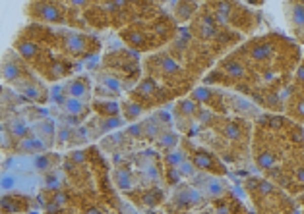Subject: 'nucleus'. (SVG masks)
<instances>
[{"label": "nucleus", "instance_id": "nucleus-1", "mask_svg": "<svg viewBox=\"0 0 304 214\" xmlns=\"http://www.w3.org/2000/svg\"><path fill=\"white\" fill-rule=\"evenodd\" d=\"M29 10H33L31 16H35L37 20L49 23H62L64 22V12L60 4H53V2H35L29 6Z\"/></svg>", "mask_w": 304, "mask_h": 214}, {"label": "nucleus", "instance_id": "nucleus-2", "mask_svg": "<svg viewBox=\"0 0 304 214\" xmlns=\"http://www.w3.org/2000/svg\"><path fill=\"white\" fill-rule=\"evenodd\" d=\"M192 31L202 39V41H209V39H215L219 33V27L215 23V18L209 16V14H200L196 18V23L192 25Z\"/></svg>", "mask_w": 304, "mask_h": 214}, {"label": "nucleus", "instance_id": "nucleus-3", "mask_svg": "<svg viewBox=\"0 0 304 214\" xmlns=\"http://www.w3.org/2000/svg\"><path fill=\"white\" fill-rule=\"evenodd\" d=\"M192 164H194L198 170L213 172V174H225V168H221V164L204 149H196L192 152Z\"/></svg>", "mask_w": 304, "mask_h": 214}, {"label": "nucleus", "instance_id": "nucleus-4", "mask_svg": "<svg viewBox=\"0 0 304 214\" xmlns=\"http://www.w3.org/2000/svg\"><path fill=\"white\" fill-rule=\"evenodd\" d=\"M120 37L126 41L128 46L138 48V50H147V48L155 46V44L151 43V39L141 31V29H136V27H128V29H124V31L120 33Z\"/></svg>", "mask_w": 304, "mask_h": 214}, {"label": "nucleus", "instance_id": "nucleus-5", "mask_svg": "<svg viewBox=\"0 0 304 214\" xmlns=\"http://www.w3.org/2000/svg\"><path fill=\"white\" fill-rule=\"evenodd\" d=\"M64 93L70 96V98H80V100L89 98V95H91L89 79H87V77H76V79L68 81L64 87Z\"/></svg>", "mask_w": 304, "mask_h": 214}, {"label": "nucleus", "instance_id": "nucleus-6", "mask_svg": "<svg viewBox=\"0 0 304 214\" xmlns=\"http://www.w3.org/2000/svg\"><path fill=\"white\" fill-rule=\"evenodd\" d=\"M155 68L163 77H180L182 75L180 66L176 64V60H173L169 54H159L155 58Z\"/></svg>", "mask_w": 304, "mask_h": 214}, {"label": "nucleus", "instance_id": "nucleus-7", "mask_svg": "<svg viewBox=\"0 0 304 214\" xmlns=\"http://www.w3.org/2000/svg\"><path fill=\"white\" fill-rule=\"evenodd\" d=\"M22 77V68L16 60H12V56H4V62H2V79L6 83H16L18 79Z\"/></svg>", "mask_w": 304, "mask_h": 214}, {"label": "nucleus", "instance_id": "nucleus-8", "mask_svg": "<svg viewBox=\"0 0 304 214\" xmlns=\"http://www.w3.org/2000/svg\"><path fill=\"white\" fill-rule=\"evenodd\" d=\"M198 183H200V189L213 199L225 195V183L217 178H202V180H198Z\"/></svg>", "mask_w": 304, "mask_h": 214}, {"label": "nucleus", "instance_id": "nucleus-9", "mask_svg": "<svg viewBox=\"0 0 304 214\" xmlns=\"http://www.w3.org/2000/svg\"><path fill=\"white\" fill-rule=\"evenodd\" d=\"M16 50L20 52L23 60L33 62L37 58V54H39V44L31 41V39H20V41H16Z\"/></svg>", "mask_w": 304, "mask_h": 214}, {"label": "nucleus", "instance_id": "nucleus-10", "mask_svg": "<svg viewBox=\"0 0 304 214\" xmlns=\"http://www.w3.org/2000/svg\"><path fill=\"white\" fill-rule=\"evenodd\" d=\"M93 110L103 118H115V116H119L122 106L117 100H95L93 102Z\"/></svg>", "mask_w": 304, "mask_h": 214}, {"label": "nucleus", "instance_id": "nucleus-11", "mask_svg": "<svg viewBox=\"0 0 304 214\" xmlns=\"http://www.w3.org/2000/svg\"><path fill=\"white\" fill-rule=\"evenodd\" d=\"M200 201H202V195L192 187H182L174 195V203L178 206H192V204H198Z\"/></svg>", "mask_w": 304, "mask_h": 214}, {"label": "nucleus", "instance_id": "nucleus-12", "mask_svg": "<svg viewBox=\"0 0 304 214\" xmlns=\"http://www.w3.org/2000/svg\"><path fill=\"white\" fill-rule=\"evenodd\" d=\"M273 52V44L268 43V41H258V43H252L248 48V54L252 60H258V62H261V60H268L270 56H272Z\"/></svg>", "mask_w": 304, "mask_h": 214}, {"label": "nucleus", "instance_id": "nucleus-13", "mask_svg": "<svg viewBox=\"0 0 304 214\" xmlns=\"http://www.w3.org/2000/svg\"><path fill=\"white\" fill-rule=\"evenodd\" d=\"M45 149H47V145L41 137H27V139L20 141V145H18V152H27V154L43 152Z\"/></svg>", "mask_w": 304, "mask_h": 214}, {"label": "nucleus", "instance_id": "nucleus-14", "mask_svg": "<svg viewBox=\"0 0 304 214\" xmlns=\"http://www.w3.org/2000/svg\"><path fill=\"white\" fill-rule=\"evenodd\" d=\"M221 70H223L229 77H233V79H242V77L246 75L244 66L240 64L239 60H231V58H229L227 62H223V64H221Z\"/></svg>", "mask_w": 304, "mask_h": 214}, {"label": "nucleus", "instance_id": "nucleus-15", "mask_svg": "<svg viewBox=\"0 0 304 214\" xmlns=\"http://www.w3.org/2000/svg\"><path fill=\"white\" fill-rule=\"evenodd\" d=\"M66 44H68V50L72 54H80L86 50L87 46V39L84 35H78V33H70L66 35Z\"/></svg>", "mask_w": 304, "mask_h": 214}, {"label": "nucleus", "instance_id": "nucleus-16", "mask_svg": "<svg viewBox=\"0 0 304 214\" xmlns=\"http://www.w3.org/2000/svg\"><path fill=\"white\" fill-rule=\"evenodd\" d=\"M174 8V18L178 22H186L192 18V14L196 12V4H188V2H176L173 4Z\"/></svg>", "mask_w": 304, "mask_h": 214}, {"label": "nucleus", "instance_id": "nucleus-17", "mask_svg": "<svg viewBox=\"0 0 304 214\" xmlns=\"http://www.w3.org/2000/svg\"><path fill=\"white\" fill-rule=\"evenodd\" d=\"M115 185L122 189V191H128L132 187V174L128 170H124V168H117L115 170Z\"/></svg>", "mask_w": 304, "mask_h": 214}, {"label": "nucleus", "instance_id": "nucleus-18", "mask_svg": "<svg viewBox=\"0 0 304 214\" xmlns=\"http://www.w3.org/2000/svg\"><path fill=\"white\" fill-rule=\"evenodd\" d=\"M221 133L231 141H237L242 137V126L239 124V120H231L227 122L223 128H221Z\"/></svg>", "mask_w": 304, "mask_h": 214}, {"label": "nucleus", "instance_id": "nucleus-19", "mask_svg": "<svg viewBox=\"0 0 304 214\" xmlns=\"http://www.w3.org/2000/svg\"><path fill=\"white\" fill-rule=\"evenodd\" d=\"M8 133H10L14 139L22 141V139H27V137H29V128H27V124H25L23 120H16V122H12L10 124Z\"/></svg>", "mask_w": 304, "mask_h": 214}, {"label": "nucleus", "instance_id": "nucleus-20", "mask_svg": "<svg viewBox=\"0 0 304 214\" xmlns=\"http://www.w3.org/2000/svg\"><path fill=\"white\" fill-rule=\"evenodd\" d=\"M122 112H124V120L126 122H134V120H138L141 116V112H143V106H141L140 102H124L122 104Z\"/></svg>", "mask_w": 304, "mask_h": 214}, {"label": "nucleus", "instance_id": "nucleus-21", "mask_svg": "<svg viewBox=\"0 0 304 214\" xmlns=\"http://www.w3.org/2000/svg\"><path fill=\"white\" fill-rule=\"evenodd\" d=\"M176 110L186 116V118H190V116H196L198 112H200V108H198V102H194L192 98H184V100H180L178 104H176Z\"/></svg>", "mask_w": 304, "mask_h": 214}, {"label": "nucleus", "instance_id": "nucleus-22", "mask_svg": "<svg viewBox=\"0 0 304 214\" xmlns=\"http://www.w3.org/2000/svg\"><path fill=\"white\" fill-rule=\"evenodd\" d=\"M64 110L70 114V116H80L84 110H86V104L80 100V98H64Z\"/></svg>", "mask_w": 304, "mask_h": 214}, {"label": "nucleus", "instance_id": "nucleus-23", "mask_svg": "<svg viewBox=\"0 0 304 214\" xmlns=\"http://www.w3.org/2000/svg\"><path fill=\"white\" fill-rule=\"evenodd\" d=\"M99 85L107 87L109 91H112L115 95H119L120 89H122V83H120L117 77H112V75H107V74H101L99 75Z\"/></svg>", "mask_w": 304, "mask_h": 214}, {"label": "nucleus", "instance_id": "nucleus-24", "mask_svg": "<svg viewBox=\"0 0 304 214\" xmlns=\"http://www.w3.org/2000/svg\"><path fill=\"white\" fill-rule=\"evenodd\" d=\"M136 91H138V95L151 96V95H155V93L159 91V87H157V83H155V79H153V77H145L140 85H138V89H136Z\"/></svg>", "mask_w": 304, "mask_h": 214}, {"label": "nucleus", "instance_id": "nucleus-25", "mask_svg": "<svg viewBox=\"0 0 304 214\" xmlns=\"http://www.w3.org/2000/svg\"><path fill=\"white\" fill-rule=\"evenodd\" d=\"M157 145L161 147V149H167V150H174V147L178 145V135L176 133H163V135H159V139H157Z\"/></svg>", "mask_w": 304, "mask_h": 214}, {"label": "nucleus", "instance_id": "nucleus-26", "mask_svg": "<svg viewBox=\"0 0 304 214\" xmlns=\"http://www.w3.org/2000/svg\"><path fill=\"white\" fill-rule=\"evenodd\" d=\"M22 93L27 96V98H31V100H41V102L45 100V91L37 85L25 83V85H22Z\"/></svg>", "mask_w": 304, "mask_h": 214}, {"label": "nucleus", "instance_id": "nucleus-27", "mask_svg": "<svg viewBox=\"0 0 304 214\" xmlns=\"http://www.w3.org/2000/svg\"><path fill=\"white\" fill-rule=\"evenodd\" d=\"M165 162H167V166H169V168H178L180 164H184L186 162V156H184V152H182V150H171V152H167Z\"/></svg>", "mask_w": 304, "mask_h": 214}, {"label": "nucleus", "instance_id": "nucleus-28", "mask_svg": "<svg viewBox=\"0 0 304 214\" xmlns=\"http://www.w3.org/2000/svg\"><path fill=\"white\" fill-rule=\"evenodd\" d=\"M256 164L260 166L261 170H270L273 164H275V156H273L270 150H261L256 156Z\"/></svg>", "mask_w": 304, "mask_h": 214}, {"label": "nucleus", "instance_id": "nucleus-29", "mask_svg": "<svg viewBox=\"0 0 304 214\" xmlns=\"http://www.w3.org/2000/svg\"><path fill=\"white\" fill-rule=\"evenodd\" d=\"M192 100L194 102H207L209 104V100H213V91L207 89V87H200V89L192 91Z\"/></svg>", "mask_w": 304, "mask_h": 214}, {"label": "nucleus", "instance_id": "nucleus-30", "mask_svg": "<svg viewBox=\"0 0 304 214\" xmlns=\"http://www.w3.org/2000/svg\"><path fill=\"white\" fill-rule=\"evenodd\" d=\"M291 20L294 25L304 27V6L302 4H293L291 6Z\"/></svg>", "mask_w": 304, "mask_h": 214}, {"label": "nucleus", "instance_id": "nucleus-31", "mask_svg": "<svg viewBox=\"0 0 304 214\" xmlns=\"http://www.w3.org/2000/svg\"><path fill=\"white\" fill-rule=\"evenodd\" d=\"M62 75H66V66L62 64V60H55L51 64V68H49V77L51 79H58Z\"/></svg>", "mask_w": 304, "mask_h": 214}, {"label": "nucleus", "instance_id": "nucleus-32", "mask_svg": "<svg viewBox=\"0 0 304 214\" xmlns=\"http://www.w3.org/2000/svg\"><path fill=\"white\" fill-rule=\"evenodd\" d=\"M126 133L132 135V137H136V139H143V137H147V133H145V124H134V126L128 128Z\"/></svg>", "mask_w": 304, "mask_h": 214}, {"label": "nucleus", "instance_id": "nucleus-33", "mask_svg": "<svg viewBox=\"0 0 304 214\" xmlns=\"http://www.w3.org/2000/svg\"><path fill=\"white\" fill-rule=\"evenodd\" d=\"M256 189H258V193L260 195H272V191L275 189V185H273L272 182H268V180H261V182H256Z\"/></svg>", "mask_w": 304, "mask_h": 214}, {"label": "nucleus", "instance_id": "nucleus-34", "mask_svg": "<svg viewBox=\"0 0 304 214\" xmlns=\"http://www.w3.org/2000/svg\"><path fill=\"white\" fill-rule=\"evenodd\" d=\"M178 172H180V176H182V178H194L196 176L194 164H192V162H188V161H186L184 164H180V166H178Z\"/></svg>", "mask_w": 304, "mask_h": 214}, {"label": "nucleus", "instance_id": "nucleus-35", "mask_svg": "<svg viewBox=\"0 0 304 214\" xmlns=\"http://www.w3.org/2000/svg\"><path fill=\"white\" fill-rule=\"evenodd\" d=\"M165 174H167V183H169V185H176V183L180 182V178H182L178 168H167Z\"/></svg>", "mask_w": 304, "mask_h": 214}, {"label": "nucleus", "instance_id": "nucleus-36", "mask_svg": "<svg viewBox=\"0 0 304 214\" xmlns=\"http://www.w3.org/2000/svg\"><path fill=\"white\" fill-rule=\"evenodd\" d=\"M119 126H122V120H120L119 116H115V118H105L101 122V129H103V131L112 129V128H119Z\"/></svg>", "mask_w": 304, "mask_h": 214}, {"label": "nucleus", "instance_id": "nucleus-37", "mask_svg": "<svg viewBox=\"0 0 304 214\" xmlns=\"http://www.w3.org/2000/svg\"><path fill=\"white\" fill-rule=\"evenodd\" d=\"M33 164H35V168H37V170H49V168H51V161H49V156H47V154H39V156L35 158Z\"/></svg>", "mask_w": 304, "mask_h": 214}, {"label": "nucleus", "instance_id": "nucleus-38", "mask_svg": "<svg viewBox=\"0 0 304 214\" xmlns=\"http://www.w3.org/2000/svg\"><path fill=\"white\" fill-rule=\"evenodd\" d=\"M68 158H70V162H74V164H84L86 162V150H72L68 154Z\"/></svg>", "mask_w": 304, "mask_h": 214}, {"label": "nucleus", "instance_id": "nucleus-39", "mask_svg": "<svg viewBox=\"0 0 304 214\" xmlns=\"http://www.w3.org/2000/svg\"><path fill=\"white\" fill-rule=\"evenodd\" d=\"M293 106H294V110H296V118L304 120V96H302V98H298Z\"/></svg>", "mask_w": 304, "mask_h": 214}, {"label": "nucleus", "instance_id": "nucleus-40", "mask_svg": "<svg viewBox=\"0 0 304 214\" xmlns=\"http://www.w3.org/2000/svg\"><path fill=\"white\" fill-rule=\"evenodd\" d=\"M95 96H107V98H112V96H117L112 91H109L107 87H103V85H99L95 87Z\"/></svg>", "mask_w": 304, "mask_h": 214}, {"label": "nucleus", "instance_id": "nucleus-41", "mask_svg": "<svg viewBox=\"0 0 304 214\" xmlns=\"http://www.w3.org/2000/svg\"><path fill=\"white\" fill-rule=\"evenodd\" d=\"M14 185H16V180L12 176H2V189L4 191H10Z\"/></svg>", "mask_w": 304, "mask_h": 214}, {"label": "nucleus", "instance_id": "nucleus-42", "mask_svg": "<svg viewBox=\"0 0 304 214\" xmlns=\"http://www.w3.org/2000/svg\"><path fill=\"white\" fill-rule=\"evenodd\" d=\"M39 129L43 131L45 135H55V126H53L51 122H43V124H39Z\"/></svg>", "mask_w": 304, "mask_h": 214}, {"label": "nucleus", "instance_id": "nucleus-43", "mask_svg": "<svg viewBox=\"0 0 304 214\" xmlns=\"http://www.w3.org/2000/svg\"><path fill=\"white\" fill-rule=\"evenodd\" d=\"M66 201H68V195L62 191H56L55 195H53V203L55 204H64Z\"/></svg>", "mask_w": 304, "mask_h": 214}, {"label": "nucleus", "instance_id": "nucleus-44", "mask_svg": "<svg viewBox=\"0 0 304 214\" xmlns=\"http://www.w3.org/2000/svg\"><path fill=\"white\" fill-rule=\"evenodd\" d=\"M70 137H72V131H70L68 128H62L60 131H58V141H60V143H64V141H68Z\"/></svg>", "mask_w": 304, "mask_h": 214}, {"label": "nucleus", "instance_id": "nucleus-45", "mask_svg": "<svg viewBox=\"0 0 304 214\" xmlns=\"http://www.w3.org/2000/svg\"><path fill=\"white\" fill-rule=\"evenodd\" d=\"M294 174H296V180H298L300 183H304V168H296Z\"/></svg>", "mask_w": 304, "mask_h": 214}, {"label": "nucleus", "instance_id": "nucleus-46", "mask_svg": "<svg viewBox=\"0 0 304 214\" xmlns=\"http://www.w3.org/2000/svg\"><path fill=\"white\" fill-rule=\"evenodd\" d=\"M296 77H298V79H300V81L304 83V64L298 68V72H296Z\"/></svg>", "mask_w": 304, "mask_h": 214}, {"label": "nucleus", "instance_id": "nucleus-47", "mask_svg": "<svg viewBox=\"0 0 304 214\" xmlns=\"http://www.w3.org/2000/svg\"><path fill=\"white\" fill-rule=\"evenodd\" d=\"M84 214H103V212H101L99 208H95V206H91V208H87V210H86Z\"/></svg>", "mask_w": 304, "mask_h": 214}]
</instances>
